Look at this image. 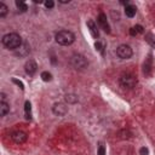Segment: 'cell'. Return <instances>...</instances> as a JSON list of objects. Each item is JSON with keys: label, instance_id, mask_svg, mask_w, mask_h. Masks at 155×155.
I'll return each mask as SVG.
<instances>
[{"label": "cell", "instance_id": "9a60e30c", "mask_svg": "<svg viewBox=\"0 0 155 155\" xmlns=\"http://www.w3.org/2000/svg\"><path fill=\"white\" fill-rule=\"evenodd\" d=\"M24 111H25V119L29 120L30 119V111H31V104L29 101H27L24 103Z\"/></svg>", "mask_w": 155, "mask_h": 155}, {"label": "cell", "instance_id": "2e32d148", "mask_svg": "<svg viewBox=\"0 0 155 155\" xmlns=\"http://www.w3.org/2000/svg\"><path fill=\"white\" fill-rule=\"evenodd\" d=\"M16 6H17V8H18L21 12H25V11L28 10V5H27L24 1L17 0V1H16Z\"/></svg>", "mask_w": 155, "mask_h": 155}, {"label": "cell", "instance_id": "4fadbf2b", "mask_svg": "<svg viewBox=\"0 0 155 155\" xmlns=\"http://www.w3.org/2000/svg\"><path fill=\"white\" fill-rule=\"evenodd\" d=\"M64 99H65V102L68 104H74V103L78 102V96L75 93H67L64 96Z\"/></svg>", "mask_w": 155, "mask_h": 155}, {"label": "cell", "instance_id": "4316f807", "mask_svg": "<svg viewBox=\"0 0 155 155\" xmlns=\"http://www.w3.org/2000/svg\"><path fill=\"white\" fill-rule=\"evenodd\" d=\"M61 4H68L69 2V0H62V1H59Z\"/></svg>", "mask_w": 155, "mask_h": 155}, {"label": "cell", "instance_id": "7402d4cb", "mask_svg": "<svg viewBox=\"0 0 155 155\" xmlns=\"http://www.w3.org/2000/svg\"><path fill=\"white\" fill-rule=\"evenodd\" d=\"M44 5H45V7H46V8H52V7L54 6V2H53L52 0H48V1H45V2H44Z\"/></svg>", "mask_w": 155, "mask_h": 155}, {"label": "cell", "instance_id": "3957f363", "mask_svg": "<svg viewBox=\"0 0 155 155\" xmlns=\"http://www.w3.org/2000/svg\"><path fill=\"white\" fill-rule=\"evenodd\" d=\"M70 63H71V65L76 70H84L88 65L87 59L82 54H73L71 56V59H70Z\"/></svg>", "mask_w": 155, "mask_h": 155}, {"label": "cell", "instance_id": "8992f818", "mask_svg": "<svg viewBox=\"0 0 155 155\" xmlns=\"http://www.w3.org/2000/svg\"><path fill=\"white\" fill-rule=\"evenodd\" d=\"M52 113L57 116H64L68 113V107H67V104L61 103V102L54 103L52 107Z\"/></svg>", "mask_w": 155, "mask_h": 155}, {"label": "cell", "instance_id": "d6986e66", "mask_svg": "<svg viewBox=\"0 0 155 155\" xmlns=\"http://www.w3.org/2000/svg\"><path fill=\"white\" fill-rule=\"evenodd\" d=\"M94 47H96V50H97L98 52H101V53H103V52H104V46H103V44H102V42L96 41V42H94Z\"/></svg>", "mask_w": 155, "mask_h": 155}, {"label": "cell", "instance_id": "30bf717a", "mask_svg": "<svg viewBox=\"0 0 155 155\" xmlns=\"http://www.w3.org/2000/svg\"><path fill=\"white\" fill-rule=\"evenodd\" d=\"M29 51H30V47H29L28 42H23V44L15 51V54H16L17 57H24V56H27V54L29 53Z\"/></svg>", "mask_w": 155, "mask_h": 155}, {"label": "cell", "instance_id": "5bb4252c", "mask_svg": "<svg viewBox=\"0 0 155 155\" xmlns=\"http://www.w3.org/2000/svg\"><path fill=\"white\" fill-rule=\"evenodd\" d=\"M10 111V105L6 102H0V115L5 116Z\"/></svg>", "mask_w": 155, "mask_h": 155}, {"label": "cell", "instance_id": "44dd1931", "mask_svg": "<svg viewBox=\"0 0 155 155\" xmlns=\"http://www.w3.org/2000/svg\"><path fill=\"white\" fill-rule=\"evenodd\" d=\"M12 82H13V84H16L21 90H24V85H23V82H22V81H19V80H17V79H15V78H13V79H12Z\"/></svg>", "mask_w": 155, "mask_h": 155}, {"label": "cell", "instance_id": "ac0fdd59", "mask_svg": "<svg viewBox=\"0 0 155 155\" xmlns=\"http://www.w3.org/2000/svg\"><path fill=\"white\" fill-rule=\"evenodd\" d=\"M7 13V6L4 2H0V17H5Z\"/></svg>", "mask_w": 155, "mask_h": 155}, {"label": "cell", "instance_id": "5b68a950", "mask_svg": "<svg viewBox=\"0 0 155 155\" xmlns=\"http://www.w3.org/2000/svg\"><path fill=\"white\" fill-rule=\"evenodd\" d=\"M116 54L117 57H120L121 59H128L131 56H132V48L131 46L124 44V45H120L117 48H116Z\"/></svg>", "mask_w": 155, "mask_h": 155}, {"label": "cell", "instance_id": "6da1fadb", "mask_svg": "<svg viewBox=\"0 0 155 155\" xmlns=\"http://www.w3.org/2000/svg\"><path fill=\"white\" fill-rule=\"evenodd\" d=\"M22 38L17 33H10L2 36V45L8 50H17L22 45Z\"/></svg>", "mask_w": 155, "mask_h": 155}, {"label": "cell", "instance_id": "484cf974", "mask_svg": "<svg viewBox=\"0 0 155 155\" xmlns=\"http://www.w3.org/2000/svg\"><path fill=\"white\" fill-rule=\"evenodd\" d=\"M0 96H1V102H5V98H6L5 93H4V92H1V93H0Z\"/></svg>", "mask_w": 155, "mask_h": 155}, {"label": "cell", "instance_id": "603a6c76", "mask_svg": "<svg viewBox=\"0 0 155 155\" xmlns=\"http://www.w3.org/2000/svg\"><path fill=\"white\" fill-rule=\"evenodd\" d=\"M149 154V150H148V148H145V147H142L140 149H139V155H148Z\"/></svg>", "mask_w": 155, "mask_h": 155}, {"label": "cell", "instance_id": "7c38bea8", "mask_svg": "<svg viewBox=\"0 0 155 155\" xmlns=\"http://www.w3.org/2000/svg\"><path fill=\"white\" fill-rule=\"evenodd\" d=\"M136 12H137V7L134 6V5H127L126 7H125V15L127 16V17H130V18H132V17H134V15H136Z\"/></svg>", "mask_w": 155, "mask_h": 155}, {"label": "cell", "instance_id": "d4e9b609", "mask_svg": "<svg viewBox=\"0 0 155 155\" xmlns=\"http://www.w3.org/2000/svg\"><path fill=\"white\" fill-rule=\"evenodd\" d=\"M130 34H131L132 36H136V35H138V31L136 30V28H134V27H132V28L130 29Z\"/></svg>", "mask_w": 155, "mask_h": 155}, {"label": "cell", "instance_id": "cb8c5ba5", "mask_svg": "<svg viewBox=\"0 0 155 155\" xmlns=\"http://www.w3.org/2000/svg\"><path fill=\"white\" fill-rule=\"evenodd\" d=\"M97 155H105V148H104L103 145H99V147H98V153H97Z\"/></svg>", "mask_w": 155, "mask_h": 155}, {"label": "cell", "instance_id": "52a82bcc", "mask_svg": "<svg viewBox=\"0 0 155 155\" xmlns=\"http://www.w3.org/2000/svg\"><path fill=\"white\" fill-rule=\"evenodd\" d=\"M11 138H12V140L15 143L22 144V143H24L27 140V133L23 132V131H15V132H12Z\"/></svg>", "mask_w": 155, "mask_h": 155}, {"label": "cell", "instance_id": "7a4b0ae2", "mask_svg": "<svg viewBox=\"0 0 155 155\" xmlns=\"http://www.w3.org/2000/svg\"><path fill=\"white\" fill-rule=\"evenodd\" d=\"M54 39H56V42H58L59 45L68 46V45H71L74 42L75 35L69 30H59L56 33Z\"/></svg>", "mask_w": 155, "mask_h": 155}, {"label": "cell", "instance_id": "277c9868", "mask_svg": "<svg viewBox=\"0 0 155 155\" xmlns=\"http://www.w3.org/2000/svg\"><path fill=\"white\" fill-rule=\"evenodd\" d=\"M136 84H137V79L130 73L122 74L120 78V85L124 88H133L136 86Z\"/></svg>", "mask_w": 155, "mask_h": 155}, {"label": "cell", "instance_id": "8fae6325", "mask_svg": "<svg viewBox=\"0 0 155 155\" xmlns=\"http://www.w3.org/2000/svg\"><path fill=\"white\" fill-rule=\"evenodd\" d=\"M87 27H88V29H90L91 35H92L94 39H98V38H99V31H98L97 25L94 24V22H93V21H87Z\"/></svg>", "mask_w": 155, "mask_h": 155}, {"label": "cell", "instance_id": "ffe728a7", "mask_svg": "<svg viewBox=\"0 0 155 155\" xmlns=\"http://www.w3.org/2000/svg\"><path fill=\"white\" fill-rule=\"evenodd\" d=\"M147 41H148L153 47H155V36H153L151 34H148V35H147Z\"/></svg>", "mask_w": 155, "mask_h": 155}, {"label": "cell", "instance_id": "9c48e42d", "mask_svg": "<svg viewBox=\"0 0 155 155\" xmlns=\"http://www.w3.org/2000/svg\"><path fill=\"white\" fill-rule=\"evenodd\" d=\"M24 69H25V73L28 75H34L36 73V70H38V64H36L35 61L29 59V61H27V63L24 65Z\"/></svg>", "mask_w": 155, "mask_h": 155}, {"label": "cell", "instance_id": "e0dca14e", "mask_svg": "<svg viewBox=\"0 0 155 155\" xmlns=\"http://www.w3.org/2000/svg\"><path fill=\"white\" fill-rule=\"evenodd\" d=\"M40 76H41V79H42L44 81H46V82H48V81L52 80V75H51V73H48V71H42Z\"/></svg>", "mask_w": 155, "mask_h": 155}, {"label": "cell", "instance_id": "ba28073f", "mask_svg": "<svg viewBox=\"0 0 155 155\" xmlns=\"http://www.w3.org/2000/svg\"><path fill=\"white\" fill-rule=\"evenodd\" d=\"M97 22H98V24L102 27V29H103L105 33H109V31H110V27H109V23H108V21H107V16H105L103 12H101V13L98 15Z\"/></svg>", "mask_w": 155, "mask_h": 155}]
</instances>
